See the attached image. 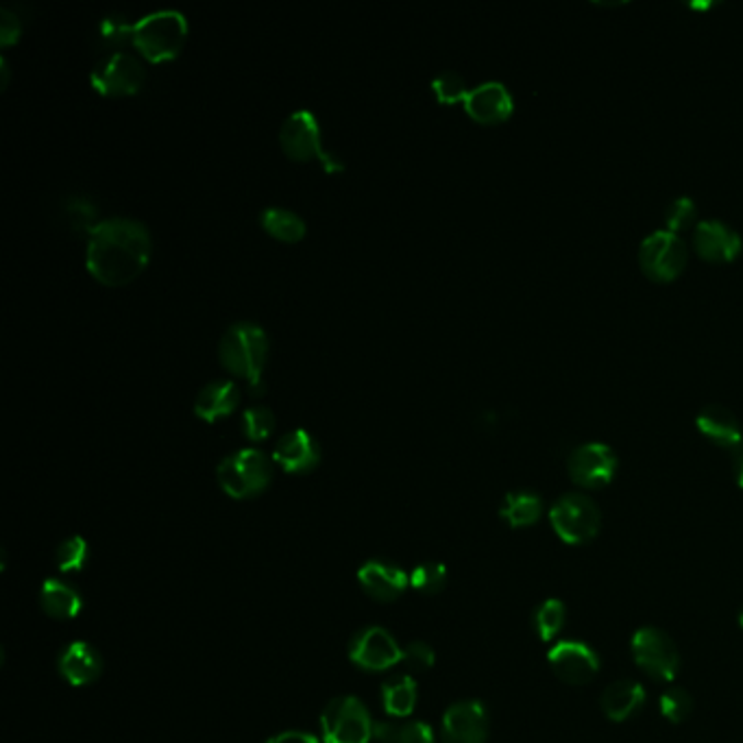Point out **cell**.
Returning a JSON list of instances; mask_svg holds the SVG:
<instances>
[{
    "mask_svg": "<svg viewBox=\"0 0 743 743\" xmlns=\"http://www.w3.org/2000/svg\"><path fill=\"white\" fill-rule=\"evenodd\" d=\"M151 233L145 222L129 216L101 220L88 236V271L107 286H123L136 279L151 260Z\"/></svg>",
    "mask_w": 743,
    "mask_h": 743,
    "instance_id": "obj_1",
    "label": "cell"
},
{
    "mask_svg": "<svg viewBox=\"0 0 743 743\" xmlns=\"http://www.w3.org/2000/svg\"><path fill=\"white\" fill-rule=\"evenodd\" d=\"M268 356V336L253 321H238L225 330L218 343V358L227 372L249 379L251 395H262V372Z\"/></svg>",
    "mask_w": 743,
    "mask_h": 743,
    "instance_id": "obj_2",
    "label": "cell"
},
{
    "mask_svg": "<svg viewBox=\"0 0 743 743\" xmlns=\"http://www.w3.org/2000/svg\"><path fill=\"white\" fill-rule=\"evenodd\" d=\"M187 20L180 9H158L134 22L132 44L149 61H167L186 44Z\"/></svg>",
    "mask_w": 743,
    "mask_h": 743,
    "instance_id": "obj_3",
    "label": "cell"
},
{
    "mask_svg": "<svg viewBox=\"0 0 743 743\" xmlns=\"http://www.w3.org/2000/svg\"><path fill=\"white\" fill-rule=\"evenodd\" d=\"M216 478L220 489L233 500H247L262 493L273 480V460L260 449H238L222 458Z\"/></svg>",
    "mask_w": 743,
    "mask_h": 743,
    "instance_id": "obj_4",
    "label": "cell"
},
{
    "mask_svg": "<svg viewBox=\"0 0 743 743\" xmlns=\"http://www.w3.org/2000/svg\"><path fill=\"white\" fill-rule=\"evenodd\" d=\"M279 145L284 153L297 162L317 158L328 173H339L345 169V164L334 153L323 149L321 125L310 110H297L284 121L279 129Z\"/></svg>",
    "mask_w": 743,
    "mask_h": 743,
    "instance_id": "obj_5",
    "label": "cell"
},
{
    "mask_svg": "<svg viewBox=\"0 0 743 743\" xmlns=\"http://www.w3.org/2000/svg\"><path fill=\"white\" fill-rule=\"evenodd\" d=\"M550 524L558 539L567 546L591 544L602 528L597 504L584 493H567L550 508Z\"/></svg>",
    "mask_w": 743,
    "mask_h": 743,
    "instance_id": "obj_6",
    "label": "cell"
},
{
    "mask_svg": "<svg viewBox=\"0 0 743 743\" xmlns=\"http://www.w3.org/2000/svg\"><path fill=\"white\" fill-rule=\"evenodd\" d=\"M630 652L635 663L659 683H672L681 670V652L674 639L661 628H639L632 635Z\"/></svg>",
    "mask_w": 743,
    "mask_h": 743,
    "instance_id": "obj_7",
    "label": "cell"
},
{
    "mask_svg": "<svg viewBox=\"0 0 743 743\" xmlns=\"http://www.w3.org/2000/svg\"><path fill=\"white\" fill-rule=\"evenodd\" d=\"M373 731L375 724L367 707L354 696L332 700L321 716V735L325 743H369Z\"/></svg>",
    "mask_w": 743,
    "mask_h": 743,
    "instance_id": "obj_8",
    "label": "cell"
},
{
    "mask_svg": "<svg viewBox=\"0 0 743 743\" xmlns=\"http://www.w3.org/2000/svg\"><path fill=\"white\" fill-rule=\"evenodd\" d=\"M641 271L654 282H674L687 266V244L678 233L654 231L639 247Z\"/></svg>",
    "mask_w": 743,
    "mask_h": 743,
    "instance_id": "obj_9",
    "label": "cell"
},
{
    "mask_svg": "<svg viewBox=\"0 0 743 743\" xmlns=\"http://www.w3.org/2000/svg\"><path fill=\"white\" fill-rule=\"evenodd\" d=\"M90 81L105 96L134 94L145 83V68L136 55L116 50L94 66Z\"/></svg>",
    "mask_w": 743,
    "mask_h": 743,
    "instance_id": "obj_10",
    "label": "cell"
},
{
    "mask_svg": "<svg viewBox=\"0 0 743 743\" xmlns=\"http://www.w3.org/2000/svg\"><path fill=\"white\" fill-rule=\"evenodd\" d=\"M617 454L604 443H586L575 447L567 458L569 478L582 489H604L617 471Z\"/></svg>",
    "mask_w": 743,
    "mask_h": 743,
    "instance_id": "obj_11",
    "label": "cell"
},
{
    "mask_svg": "<svg viewBox=\"0 0 743 743\" xmlns=\"http://www.w3.org/2000/svg\"><path fill=\"white\" fill-rule=\"evenodd\" d=\"M548 661L558 678L567 685H586L599 672L597 652L582 641H558L548 652Z\"/></svg>",
    "mask_w": 743,
    "mask_h": 743,
    "instance_id": "obj_12",
    "label": "cell"
},
{
    "mask_svg": "<svg viewBox=\"0 0 743 743\" xmlns=\"http://www.w3.org/2000/svg\"><path fill=\"white\" fill-rule=\"evenodd\" d=\"M350 659L367 672H384L401 663L403 650L397 645L392 635L379 626L358 632L350 645Z\"/></svg>",
    "mask_w": 743,
    "mask_h": 743,
    "instance_id": "obj_13",
    "label": "cell"
},
{
    "mask_svg": "<svg viewBox=\"0 0 743 743\" xmlns=\"http://www.w3.org/2000/svg\"><path fill=\"white\" fill-rule=\"evenodd\" d=\"M441 735L445 743H487L489 713L478 700L451 705L443 716Z\"/></svg>",
    "mask_w": 743,
    "mask_h": 743,
    "instance_id": "obj_14",
    "label": "cell"
},
{
    "mask_svg": "<svg viewBox=\"0 0 743 743\" xmlns=\"http://www.w3.org/2000/svg\"><path fill=\"white\" fill-rule=\"evenodd\" d=\"M462 103H465L467 114L482 125L504 123L506 118H511L515 110V101L508 88L500 81H487V83L471 88Z\"/></svg>",
    "mask_w": 743,
    "mask_h": 743,
    "instance_id": "obj_15",
    "label": "cell"
},
{
    "mask_svg": "<svg viewBox=\"0 0 743 743\" xmlns=\"http://www.w3.org/2000/svg\"><path fill=\"white\" fill-rule=\"evenodd\" d=\"M694 247L709 262H733L742 253V236L722 220H702L694 231Z\"/></svg>",
    "mask_w": 743,
    "mask_h": 743,
    "instance_id": "obj_16",
    "label": "cell"
},
{
    "mask_svg": "<svg viewBox=\"0 0 743 743\" xmlns=\"http://www.w3.org/2000/svg\"><path fill=\"white\" fill-rule=\"evenodd\" d=\"M273 460L288 473H306L319 465L321 447L308 430L297 427L279 438L273 451Z\"/></svg>",
    "mask_w": 743,
    "mask_h": 743,
    "instance_id": "obj_17",
    "label": "cell"
},
{
    "mask_svg": "<svg viewBox=\"0 0 743 743\" xmlns=\"http://www.w3.org/2000/svg\"><path fill=\"white\" fill-rule=\"evenodd\" d=\"M358 582L373 599L392 602L399 595H403V591L410 584V575H405V571L392 562L369 560L361 567Z\"/></svg>",
    "mask_w": 743,
    "mask_h": 743,
    "instance_id": "obj_18",
    "label": "cell"
},
{
    "mask_svg": "<svg viewBox=\"0 0 743 743\" xmlns=\"http://www.w3.org/2000/svg\"><path fill=\"white\" fill-rule=\"evenodd\" d=\"M59 672L70 685L83 687V685H92L101 676L103 661L90 643L75 641L61 652Z\"/></svg>",
    "mask_w": 743,
    "mask_h": 743,
    "instance_id": "obj_19",
    "label": "cell"
},
{
    "mask_svg": "<svg viewBox=\"0 0 743 743\" xmlns=\"http://www.w3.org/2000/svg\"><path fill=\"white\" fill-rule=\"evenodd\" d=\"M696 425L702 432V436H707L711 443H716L718 447H724L729 451H733L735 447H740L743 443L740 421L724 405L713 403V405L702 408L700 414L696 416Z\"/></svg>",
    "mask_w": 743,
    "mask_h": 743,
    "instance_id": "obj_20",
    "label": "cell"
},
{
    "mask_svg": "<svg viewBox=\"0 0 743 743\" xmlns=\"http://www.w3.org/2000/svg\"><path fill=\"white\" fill-rule=\"evenodd\" d=\"M240 403V388L231 379H214L205 384L196 399H194V412L205 421H216L229 412L236 410Z\"/></svg>",
    "mask_w": 743,
    "mask_h": 743,
    "instance_id": "obj_21",
    "label": "cell"
},
{
    "mask_svg": "<svg viewBox=\"0 0 743 743\" xmlns=\"http://www.w3.org/2000/svg\"><path fill=\"white\" fill-rule=\"evenodd\" d=\"M645 705V689L635 681H615L602 694V711L613 722H626Z\"/></svg>",
    "mask_w": 743,
    "mask_h": 743,
    "instance_id": "obj_22",
    "label": "cell"
},
{
    "mask_svg": "<svg viewBox=\"0 0 743 743\" xmlns=\"http://www.w3.org/2000/svg\"><path fill=\"white\" fill-rule=\"evenodd\" d=\"M39 604L44 613L55 619H75L83 608L79 591L61 580H46L42 584Z\"/></svg>",
    "mask_w": 743,
    "mask_h": 743,
    "instance_id": "obj_23",
    "label": "cell"
},
{
    "mask_svg": "<svg viewBox=\"0 0 743 743\" xmlns=\"http://www.w3.org/2000/svg\"><path fill=\"white\" fill-rule=\"evenodd\" d=\"M544 515V500L535 491H513L500 506V517L511 528L535 526Z\"/></svg>",
    "mask_w": 743,
    "mask_h": 743,
    "instance_id": "obj_24",
    "label": "cell"
},
{
    "mask_svg": "<svg viewBox=\"0 0 743 743\" xmlns=\"http://www.w3.org/2000/svg\"><path fill=\"white\" fill-rule=\"evenodd\" d=\"M416 683L412 676H395L381 687V702L390 718H408L416 707Z\"/></svg>",
    "mask_w": 743,
    "mask_h": 743,
    "instance_id": "obj_25",
    "label": "cell"
},
{
    "mask_svg": "<svg viewBox=\"0 0 743 743\" xmlns=\"http://www.w3.org/2000/svg\"><path fill=\"white\" fill-rule=\"evenodd\" d=\"M260 222H262V227L271 236H275L279 240H286V242H297V240H301L306 236V220L299 214H295V212H290L286 207H266V209H262Z\"/></svg>",
    "mask_w": 743,
    "mask_h": 743,
    "instance_id": "obj_26",
    "label": "cell"
},
{
    "mask_svg": "<svg viewBox=\"0 0 743 743\" xmlns=\"http://www.w3.org/2000/svg\"><path fill=\"white\" fill-rule=\"evenodd\" d=\"M373 738L381 743H434V733L425 722H381L375 724Z\"/></svg>",
    "mask_w": 743,
    "mask_h": 743,
    "instance_id": "obj_27",
    "label": "cell"
},
{
    "mask_svg": "<svg viewBox=\"0 0 743 743\" xmlns=\"http://www.w3.org/2000/svg\"><path fill=\"white\" fill-rule=\"evenodd\" d=\"M564 619H567V608L557 597L544 599L533 613V626L541 641H555L564 628Z\"/></svg>",
    "mask_w": 743,
    "mask_h": 743,
    "instance_id": "obj_28",
    "label": "cell"
},
{
    "mask_svg": "<svg viewBox=\"0 0 743 743\" xmlns=\"http://www.w3.org/2000/svg\"><path fill=\"white\" fill-rule=\"evenodd\" d=\"M447 584V567L443 562H421L410 573V586L423 595H436Z\"/></svg>",
    "mask_w": 743,
    "mask_h": 743,
    "instance_id": "obj_29",
    "label": "cell"
},
{
    "mask_svg": "<svg viewBox=\"0 0 743 743\" xmlns=\"http://www.w3.org/2000/svg\"><path fill=\"white\" fill-rule=\"evenodd\" d=\"M242 430H244V436L251 438V441H264L273 434L275 430V414L268 405L264 403H255V405H249L242 414Z\"/></svg>",
    "mask_w": 743,
    "mask_h": 743,
    "instance_id": "obj_30",
    "label": "cell"
},
{
    "mask_svg": "<svg viewBox=\"0 0 743 743\" xmlns=\"http://www.w3.org/2000/svg\"><path fill=\"white\" fill-rule=\"evenodd\" d=\"M659 707L665 720H670L672 724H681L689 718L694 709V698L683 687H670L661 694Z\"/></svg>",
    "mask_w": 743,
    "mask_h": 743,
    "instance_id": "obj_31",
    "label": "cell"
},
{
    "mask_svg": "<svg viewBox=\"0 0 743 743\" xmlns=\"http://www.w3.org/2000/svg\"><path fill=\"white\" fill-rule=\"evenodd\" d=\"M88 558H90L88 541L83 537H70L59 546L55 562L64 573H79L85 567Z\"/></svg>",
    "mask_w": 743,
    "mask_h": 743,
    "instance_id": "obj_32",
    "label": "cell"
},
{
    "mask_svg": "<svg viewBox=\"0 0 743 743\" xmlns=\"http://www.w3.org/2000/svg\"><path fill=\"white\" fill-rule=\"evenodd\" d=\"M66 214L70 218V225L75 231L90 236L94 227L101 222L96 216V207L85 196H72L66 201Z\"/></svg>",
    "mask_w": 743,
    "mask_h": 743,
    "instance_id": "obj_33",
    "label": "cell"
},
{
    "mask_svg": "<svg viewBox=\"0 0 743 743\" xmlns=\"http://www.w3.org/2000/svg\"><path fill=\"white\" fill-rule=\"evenodd\" d=\"M99 39L105 44V46H121V44H127L134 39V24L121 15V13H112V15H105L101 22H99Z\"/></svg>",
    "mask_w": 743,
    "mask_h": 743,
    "instance_id": "obj_34",
    "label": "cell"
},
{
    "mask_svg": "<svg viewBox=\"0 0 743 743\" xmlns=\"http://www.w3.org/2000/svg\"><path fill=\"white\" fill-rule=\"evenodd\" d=\"M432 90L436 94V99L445 105H451V103H458V101H465L467 96V83L465 79L454 72V70H445L441 72L434 81H432Z\"/></svg>",
    "mask_w": 743,
    "mask_h": 743,
    "instance_id": "obj_35",
    "label": "cell"
},
{
    "mask_svg": "<svg viewBox=\"0 0 743 743\" xmlns=\"http://www.w3.org/2000/svg\"><path fill=\"white\" fill-rule=\"evenodd\" d=\"M696 216H698V207H696L694 198H689V196L676 198V201L667 207V212H665V225H667V231L678 233V231H685V229L694 227Z\"/></svg>",
    "mask_w": 743,
    "mask_h": 743,
    "instance_id": "obj_36",
    "label": "cell"
},
{
    "mask_svg": "<svg viewBox=\"0 0 743 743\" xmlns=\"http://www.w3.org/2000/svg\"><path fill=\"white\" fill-rule=\"evenodd\" d=\"M403 665L419 674V672H427L434 667V661H436V654L434 650L425 643V641H412L405 650H403Z\"/></svg>",
    "mask_w": 743,
    "mask_h": 743,
    "instance_id": "obj_37",
    "label": "cell"
},
{
    "mask_svg": "<svg viewBox=\"0 0 743 743\" xmlns=\"http://www.w3.org/2000/svg\"><path fill=\"white\" fill-rule=\"evenodd\" d=\"M20 37V20L18 15L9 9L2 7L0 9V44H13Z\"/></svg>",
    "mask_w": 743,
    "mask_h": 743,
    "instance_id": "obj_38",
    "label": "cell"
},
{
    "mask_svg": "<svg viewBox=\"0 0 743 743\" xmlns=\"http://www.w3.org/2000/svg\"><path fill=\"white\" fill-rule=\"evenodd\" d=\"M266 743H319L312 735L308 733H299V731H288V733H282V735H275L273 740H268Z\"/></svg>",
    "mask_w": 743,
    "mask_h": 743,
    "instance_id": "obj_39",
    "label": "cell"
},
{
    "mask_svg": "<svg viewBox=\"0 0 743 743\" xmlns=\"http://www.w3.org/2000/svg\"><path fill=\"white\" fill-rule=\"evenodd\" d=\"M731 456H733V473H735V482H738L740 489H743V443L740 447H735V449L731 451Z\"/></svg>",
    "mask_w": 743,
    "mask_h": 743,
    "instance_id": "obj_40",
    "label": "cell"
},
{
    "mask_svg": "<svg viewBox=\"0 0 743 743\" xmlns=\"http://www.w3.org/2000/svg\"><path fill=\"white\" fill-rule=\"evenodd\" d=\"M0 70H2V88H4L7 79H9V68H7V59L4 57L0 59Z\"/></svg>",
    "mask_w": 743,
    "mask_h": 743,
    "instance_id": "obj_41",
    "label": "cell"
},
{
    "mask_svg": "<svg viewBox=\"0 0 743 743\" xmlns=\"http://www.w3.org/2000/svg\"><path fill=\"white\" fill-rule=\"evenodd\" d=\"M740 626L743 628V608L740 610Z\"/></svg>",
    "mask_w": 743,
    "mask_h": 743,
    "instance_id": "obj_42",
    "label": "cell"
}]
</instances>
